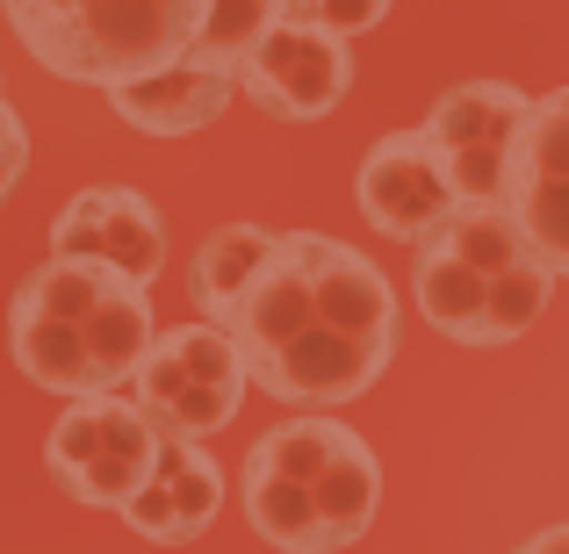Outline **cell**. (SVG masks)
<instances>
[{"label": "cell", "instance_id": "10", "mask_svg": "<svg viewBox=\"0 0 569 554\" xmlns=\"http://www.w3.org/2000/svg\"><path fill=\"white\" fill-rule=\"evenodd\" d=\"M217 512H223V469L209 461L202 440H173L167 432L144 490L116 518L152 547H188V541H202V533L217 526Z\"/></svg>", "mask_w": 569, "mask_h": 554}, {"label": "cell", "instance_id": "8", "mask_svg": "<svg viewBox=\"0 0 569 554\" xmlns=\"http://www.w3.org/2000/svg\"><path fill=\"white\" fill-rule=\"evenodd\" d=\"M505 209L533 238V252L569 281V87L533 94V115L512 144V173H505Z\"/></svg>", "mask_w": 569, "mask_h": 554}, {"label": "cell", "instance_id": "15", "mask_svg": "<svg viewBox=\"0 0 569 554\" xmlns=\"http://www.w3.org/2000/svg\"><path fill=\"white\" fill-rule=\"evenodd\" d=\"M281 231H267V223H223V231H209L202 245H194V310H202L209 324H223L238 310V295H246V281L267 266V252H274Z\"/></svg>", "mask_w": 569, "mask_h": 554}, {"label": "cell", "instance_id": "14", "mask_svg": "<svg viewBox=\"0 0 569 554\" xmlns=\"http://www.w3.org/2000/svg\"><path fill=\"white\" fill-rule=\"evenodd\" d=\"M411 295L426 310V324L455 346H483V310H490V274H476L461 252H447L440 238L418 245V266H411Z\"/></svg>", "mask_w": 569, "mask_h": 554}, {"label": "cell", "instance_id": "3", "mask_svg": "<svg viewBox=\"0 0 569 554\" xmlns=\"http://www.w3.org/2000/svg\"><path fill=\"white\" fill-rule=\"evenodd\" d=\"M159 440H167V432L138 411V396H123V389H116V396H80V403L58 411L51 440H43V469H51V483L66 490L72 504H87V512H123L144 490V475H152Z\"/></svg>", "mask_w": 569, "mask_h": 554}, {"label": "cell", "instance_id": "17", "mask_svg": "<svg viewBox=\"0 0 569 554\" xmlns=\"http://www.w3.org/2000/svg\"><path fill=\"white\" fill-rule=\"evenodd\" d=\"M447 173H455V194H461V202H505L512 152H505V144H469V152H447Z\"/></svg>", "mask_w": 569, "mask_h": 554}, {"label": "cell", "instance_id": "2", "mask_svg": "<svg viewBox=\"0 0 569 554\" xmlns=\"http://www.w3.org/2000/svg\"><path fill=\"white\" fill-rule=\"evenodd\" d=\"M217 0H0L14 43L72 87H130L181 66Z\"/></svg>", "mask_w": 569, "mask_h": 554}, {"label": "cell", "instance_id": "6", "mask_svg": "<svg viewBox=\"0 0 569 554\" xmlns=\"http://www.w3.org/2000/svg\"><path fill=\"white\" fill-rule=\"evenodd\" d=\"M353 202H361L368 231H382L389 245H426L447 216H455V173H447V152L418 130H389V138L368 144L361 173H353Z\"/></svg>", "mask_w": 569, "mask_h": 554}, {"label": "cell", "instance_id": "5", "mask_svg": "<svg viewBox=\"0 0 569 554\" xmlns=\"http://www.w3.org/2000/svg\"><path fill=\"white\" fill-rule=\"evenodd\" d=\"M238 94H246L260 115H274V123H325V115L353 94V51H347V37H332V29L281 14V22L260 37V51L246 58Z\"/></svg>", "mask_w": 569, "mask_h": 554}, {"label": "cell", "instance_id": "19", "mask_svg": "<svg viewBox=\"0 0 569 554\" xmlns=\"http://www.w3.org/2000/svg\"><path fill=\"white\" fill-rule=\"evenodd\" d=\"M22 173H29V130H22V109L0 94V202L22 188Z\"/></svg>", "mask_w": 569, "mask_h": 554}, {"label": "cell", "instance_id": "12", "mask_svg": "<svg viewBox=\"0 0 569 554\" xmlns=\"http://www.w3.org/2000/svg\"><path fill=\"white\" fill-rule=\"evenodd\" d=\"M231 101H238V80L231 72H202V66H167V72H152V80L109 87V109L123 115L130 130H144V138H194V130H209Z\"/></svg>", "mask_w": 569, "mask_h": 554}, {"label": "cell", "instance_id": "1", "mask_svg": "<svg viewBox=\"0 0 569 554\" xmlns=\"http://www.w3.org/2000/svg\"><path fill=\"white\" fill-rule=\"evenodd\" d=\"M159 339L152 324V289L130 281L109 260H51L22 274L8 303V353L37 389L80 403V396H116L130 389L144 346Z\"/></svg>", "mask_w": 569, "mask_h": 554}, {"label": "cell", "instance_id": "9", "mask_svg": "<svg viewBox=\"0 0 569 554\" xmlns=\"http://www.w3.org/2000/svg\"><path fill=\"white\" fill-rule=\"evenodd\" d=\"M51 252H66V260H109L130 281L152 289L159 266H167V216L138 188H80L51 216Z\"/></svg>", "mask_w": 569, "mask_h": 554}, {"label": "cell", "instance_id": "4", "mask_svg": "<svg viewBox=\"0 0 569 554\" xmlns=\"http://www.w3.org/2000/svg\"><path fill=\"white\" fill-rule=\"evenodd\" d=\"M246 361H238L231 332L209 318L194 324H173V332H159L152 346H144L138 374H130V396H138V411L152 417L159 432H173V440H209V432H223L238 417V403H246Z\"/></svg>", "mask_w": 569, "mask_h": 554}, {"label": "cell", "instance_id": "11", "mask_svg": "<svg viewBox=\"0 0 569 554\" xmlns=\"http://www.w3.org/2000/svg\"><path fill=\"white\" fill-rule=\"evenodd\" d=\"M296 238H303V260H310L318 318L353 339H376V346H403V310H397V289L382 281V266L347 238H325V231H296Z\"/></svg>", "mask_w": 569, "mask_h": 554}, {"label": "cell", "instance_id": "7", "mask_svg": "<svg viewBox=\"0 0 569 554\" xmlns=\"http://www.w3.org/2000/svg\"><path fill=\"white\" fill-rule=\"evenodd\" d=\"M397 346H376V339H353L339 324H310V332L281 339L274 353L246 361V382L267 389L274 403H296V411H339V403H361L368 389L389 374Z\"/></svg>", "mask_w": 569, "mask_h": 554}, {"label": "cell", "instance_id": "18", "mask_svg": "<svg viewBox=\"0 0 569 554\" xmlns=\"http://www.w3.org/2000/svg\"><path fill=\"white\" fill-rule=\"evenodd\" d=\"M389 8H397V0H289L296 22H318V29H332V37H347V43L368 37V29H382Z\"/></svg>", "mask_w": 569, "mask_h": 554}, {"label": "cell", "instance_id": "16", "mask_svg": "<svg viewBox=\"0 0 569 554\" xmlns=\"http://www.w3.org/2000/svg\"><path fill=\"white\" fill-rule=\"evenodd\" d=\"M289 14V0H217L209 8V29H202V43L181 58V66H202V72H246V58L260 51V37Z\"/></svg>", "mask_w": 569, "mask_h": 554}, {"label": "cell", "instance_id": "13", "mask_svg": "<svg viewBox=\"0 0 569 554\" xmlns=\"http://www.w3.org/2000/svg\"><path fill=\"white\" fill-rule=\"evenodd\" d=\"M533 115V94L512 80H461L447 87L440 101L426 109V138L440 144V152H469V144H505L512 152L519 130H527Z\"/></svg>", "mask_w": 569, "mask_h": 554}, {"label": "cell", "instance_id": "20", "mask_svg": "<svg viewBox=\"0 0 569 554\" xmlns=\"http://www.w3.org/2000/svg\"><path fill=\"white\" fill-rule=\"evenodd\" d=\"M512 554H569V518H562V526H541L533 541H519Z\"/></svg>", "mask_w": 569, "mask_h": 554}]
</instances>
